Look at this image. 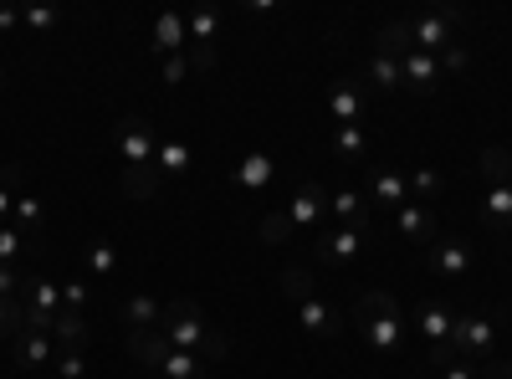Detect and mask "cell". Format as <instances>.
<instances>
[{"instance_id": "1", "label": "cell", "mask_w": 512, "mask_h": 379, "mask_svg": "<svg viewBox=\"0 0 512 379\" xmlns=\"http://www.w3.org/2000/svg\"><path fill=\"white\" fill-rule=\"evenodd\" d=\"M159 333L169 339V349H180V354H195L200 364L216 369L226 354H231V339L221 328H210L200 303L195 298H169L164 303V318H159Z\"/></svg>"}, {"instance_id": "2", "label": "cell", "mask_w": 512, "mask_h": 379, "mask_svg": "<svg viewBox=\"0 0 512 379\" xmlns=\"http://www.w3.org/2000/svg\"><path fill=\"white\" fill-rule=\"evenodd\" d=\"M374 241H379L374 226H333V231H318V236H313V262H323V267H349V262L364 257Z\"/></svg>"}, {"instance_id": "3", "label": "cell", "mask_w": 512, "mask_h": 379, "mask_svg": "<svg viewBox=\"0 0 512 379\" xmlns=\"http://www.w3.org/2000/svg\"><path fill=\"white\" fill-rule=\"evenodd\" d=\"M446 344H451L466 364H492L497 328H492V318H482V313H456V323H451V333H446Z\"/></svg>"}, {"instance_id": "4", "label": "cell", "mask_w": 512, "mask_h": 379, "mask_svg": "<svg viewBox=\"0 0 512 379\" xmlns=\"http://www.w3.org/2000/svg\"><path fill=\"white\" fill-rule=\"evenodd\" d=\"M456 26H461V6H441V11H431V16H410L415 52L441 57L446 47H456Z\"/></svg>"}, {"instance_id": "5", "label": "cell", "mask_w": 512, "mask_h": 379, "mask_svg": "<svg viewBox=\"0 0 512 379\" xmlns=\"http://www.w3.org/2000/svg\"><path fill=\"white\" fill-rule=\"evenodd\" d=\"M364 200H369V205H384V210H400V205L410 200L405 175L390 170V164H369V175H364Z\"/></svg>"}, {"instance_id": "6", "label": "cell", "mask_w": 512, "mask_h": 379, "mask_svg": "<svg viewBox=\"0 0 512 379\" xmlns=\"http://www.w3.org/2000/svg\"><path fill=\"white\" fill-rule=\"evenodd\" d=\"M282 210H287L292 231H313V226L328 216V190H323L318 180H308V185H297V195H292Z\"/></svg>"}, {"instance_id": "7", "label": "cell", "mask_w": 512, "mask_h": 379, "mask_svg": "<svg viewBox=\"0 0 512 379\" xmlns=\"http://www.w3.org/2000/svg\"><path fill=\"white\" fill-rule=\"evenodd\" d=\"M297 323H303L313 339H323V344H338V339L349 333V318L338 313V308H328V303H318V298L297 303Z\"/></svg>"}, {"instance_id": "8", "label": "cell", "mask_w": 512, "mask_h": 379, "mask_svg": "<svg viewBox=\"0 0 512 379\" xmlns=\"http://www.w3.org/2000/svg\"><path fill=\"white\" fill-rule=\"evenodd\" d=\"M118 154H123V164H154V149H159V139H154V129L144 118H123L118 123Z\"/></svg>"}, {"instance_id": "9", "label": "cell", "mask_w": 512, "mask_h": 379, "mask_svg": "<svg viewBox=\"0 0 512 379\" xmlns=\"http://www.w3.org/2000/svg\"><path fill=\"white\" fill-rule=\"evenodd\" d=\"M328 113L338 118V129H354V123H364L369 98L359 93V82H354V77H338L333 88H328Z\"/></svg>"}, {"instance_id": "10", "label": "cell", "mask_w": 512, "mask_h": 379, "mask_svg": "<svg viewBox=\"0 0 512 379\" xmlns=\"http://www.w3.org/2000/svg\"><path fill=\"white\" fill-rule=\"evenodd\" d=\"M466 267H472V246H466L461 236H436V246H431V277L436 282H456Z\"/></svg>"}, {"instance_id": "11", "label": "cell", "mask_w": 512, "mask_h": 379, "mask_svg": "<svg viewBox=\"0 0 512 379\" xmlns=\"http://www.w3.org/2000/svg\"><path fill=\"white\" fill-rule=\"evenodd\" d=\"M395 231H400L405 241L425 246V251H431L436 236H441V226H436V216H431V205H415V200H405V205L395 210Z\"/></svg>"}, {"instance_id": "12", "label": "cell", "mask_w": 512, "mask_h": 379, "mask_svg": "<svg viewBox=\"0 0 512 379\" xmlns=\"http://www.w3.org/2000/svg\"><path fill=\"white\" fill-rule=\"evenodd\" d=\"M354 333L374 354H400L405 349V323L400 318H359L354 313Z\"/></svg>"}, {"instance_id": "13", "label": "cell", "mask_w": 512, "mask_h": 379, "mask_svg": "<svg viewBox=\"0 0 512 379\" xmlns=\"http://www.w3.org/2000/svg\"><path fill=\"white\" fill-rule=\"evenodd\" d=\"M400 77H405V93L431 98V93L441 88V62L425 57V52H405V57H400Z\"/></svg>"}, {"instance_id": "14", "label": "cell", "mask_w": 512, "mask_h": 379, "mask_svg": "<svg viewBox=\"0 0 512 379\" xmlns=\"http://www.w3.org/2000/svg\"><path fill=\"white\" fill-rule=\"evenodd\" d=\"M123 349L134 354L149 374H159V364L169 359V339H164L159 328H128V333H123Z\"/></svg>"}, {"instance_id": "15", "label": "cell", "mask_w": 512, "mask_h": 379, "mask_svg": "<svg viewBox=\"0 0 512 379\" xmlns=\"http://www.w3.org/2000/svg\"><path fill=\"white\" fill-rule=\"evenodd\" d=\"M52 339H57L62 354H82V349L93 344V328H88V318H82L77 308H62V313L52 318Z\"/></svg>"}, {"instance_id": "16", "label": "cell", "mask_w": 512, "mask_h": 379, "mask_svg": "<svg viewBox=\"0 0 512 379\" xmlns=\"http://www.w3.org/2000/svg\"><path fill=\"white\" fill-rule=\"evenodd\" d=\"M11 226L21 231L26 251H41V241H47V210H41V200L21 195V200H16V216H11Z\"/></svg>"}, {"instance_id": "17", "label": "cell", "mask_w": 512, "mask_h": 379, "mask_svg": "<svg viewBox=\"0 0 512 379\" xmlns=\"http://www.w3.org/2000/svg\"><path fill=\"white\" fill-rule=\"evenodd\" d=\"M369 210H374V205H369L359 190H338V195H328V216H333L338 226H374Z\"/></svg>"}, {"instance_id": "18", "label": "cell", "mask_w": 512, "mask_h": 379, "mask_svg": "<svg viewBox=\"0 0 512 379\" xmlns=\"http://www.w3.org/2000/svg\"><path fill=\"white\" fill-rule=\"evenodd\" d=\"M52 349H57L52 333H16V364L21 369H47L52 364Z\"/></svg>"}, {"instance_id": "19", "label": "cell", "mask_w": 512, "mask_h": 379, "mask_svg": "<svg viewBox=\"0 0 512 379\" xmlns=\"http://www.w3.org/2000/svg\"><path fill=\"white\" fill-rule=\"evenodd\" d=\"M154 52H164V57H180V47H190V31H185V21L175 16V11H164L159 21H154V41H149Z\"/></svg>"}, {"instance_id": "20", "label": "cell", "mask_w": 512, "mask_h": 379, "mask_svg": "<svg viewBox=\"0 0 512 379\" xmlns=\"http://www.w3.org/2000/svg\"><path fill=\"white\" fill-rule=\"evenodd\" d=\"M118 190H123L128 200H154V195H159V170H154V164H123Z\"/></svg>"}, {"instance_id": "21", "label": "cell", "mask_w": 512, "mask_h": 379, "mask_svg": "<svg viewBox=\"0 0 512 379\" xmlns=\"http://www.w3.org/2000/svg\"><path fill=\"white\" fill-rule=\"evenodd\" d=\"M415 323H420V333H425L431 344H446V333H451V323H456V308H446V303H420Z\"/></svg>"}, {"instance_id": "22", "label": "cell", "mask_w": 512, "mask_h": 379, "mask_svg": "<svg viewBox=\"0 0 512 379\" xmlns=\"http://www.w3.org/2000/svg\"><path fill=\"white\" fill-rule=\"evenodd\" d=\"M482 226H487L492 236H502V231L512 226V190H507V185L487 190V200H482Z\"/></svg>"}, {"instance_id": "23", "label": "cell", "mask_w": 512, "mask_h": 379, "mask_svg": "<svg viewBox=\"0 0 512 379\" xmlns=\"http://www.w3.org/2000/svg\"><path fill=\"white\" fill-rule=\"evenodd\" d=\"M405 190L415 195V205H431V200H441V195H446V175H441V170H431V164H420V170H410V175H405Z\"/></svg>"}, {"instance_id": "24", "label": "cell", "mask_w": 512, "mask_h": 379, "mask_svg": "<svg viewBox=\"0 0 512 379\" xmlns=\"http://www.w3.org/2000/svg\"><path fill=\"white\" fill-rule=\"evenodd\" d=\"M21 298H26V308H36V313H62V287H52L47 277H26V287H21Z\"/></svg>"}, {"instance_id": "25", "label": "cell", "mask_w": 512, "mask_h": 379, "mask_svg": "<svg viewBox=\"0 0 512 379\" xmlns=\"http://www.w3.org/2000/svg\"><path fill=\"white\" fill-rule=\"evenodd\" d=\"M118 318H123V328H159V318H164V303H154V298H128L123 308H118Z\"/></svg>"}, {"instance_id": "26", "label": "cell", "mask_w": 512, "mask_h": 379, "mask_svg": "<svg viewBox=\"0 0 512 379\" xmlns=\"http://www.w3.org/2000/svg\"><path fill=\"white\" fill-rule=\"evenodd\" d=\"M333 154H338V164H364L369 159V134L359 129V123L354 129H338L333 134Z\"/></svg>"}, {"instance_id": "27", "label": "cell", "mask_w": 512, "mask_h": 379, "mask_svg": "<svg viewBox=\"0 0 512 379\" xmlns=\"http://www.w3.org/2000/svg\"><path fill=\"white\" fill-rule=\"evenodd\" d=\"M374 47H379V57H405V52H415V41H410V21H390V26H379Z\"/></svg>"}, {"instance_id": "28", "label": "cell", "mask_w": 512, "mask_h": 379, "mask_svg": "<svg viewBox=\"0 0 512 379\" xmlns=\"http://www.w3.org/2000/svg\"><path fill=\"white\" fill-rule=\"evenodd\" d=\"M354 313L359 318H400V298H395V292H384V287H369V292H359Z\"/></svg>"}, {"instance_id": "29", "label": "cell", "mask_w": 512, "mask_h": 379, "mask_svg": "<svg viewBox=\"0 0 512 379\" xmlns=\"http://www.w3.org/2000/svg\"><path fill=\"white\" fill-rule=\"evenodd\" d=\"M482 180H487V190H497V185L512 180V154L502 144H487L482 149Z\"/></svg>"}, {"instance_id": "30", "label": "cell", "mask_w": 512, "mask_h": 379, "mask_svg": "<svg viewBox=\"0 0 512 379\" xmlns=\"http://www.w3.org/2000/svg\"><path fill=\"white\" fill-rule=\"evenodd\" d=\"M154 170H159V175H185V170H190V144L164 139V144L154 149Z\"/></svg>"}, {"instance_id": "31", "label": "cell", "mask_w": 512, "mask_h": 379, "mask_svg": "<svg viewBox=\"0 0 512 379\" xmlns=\"http://www.w3.org/2000/svg\"><path fill=\"white\" fill-rule=\"evenodd\" d=\"M364 77L374 82L379 93H400V88H405V77H400V57H379V52H374V62H369V72H364Z\"/></svg>"}, {"instance_id": "32", "label": "cell", "mask_w": 512, "mask_h": 379, "mask_svg": "<svg viewBox=\"0 0 512 379\" xmlns=\"http://www.w3.org/2000/svg\"><path fill=\"white\" fill-rule=\"evenodd\" d=\"M164 379H210V364H200L195 354H180V349H169V359L159 364Z\"/></svg>"}, {"instance_id": "33", "label": "cell", "mask_w": 512, "mask_h": 379, "mask_svg": "<svg viewBox=\"0 0 512 379\" xmlns=\"http://www.w3.org/2000/svg\"><path fill=\"white\" fill-rule=\"evenodd\" d=\"M277 282H282V298H287L292 308L313 298V272H308V267H282V277H277Z\"/></svg>"}, {"instance_id": "34", "label": "cell", "mask_w": 512, "mask_h": 379, "mask_svg": "<svg viewBox=\"0 0 512 379\" xmlns=\"http://www.w3.org/2000/svg\"><path fill=\"white\" fill-rule=\"evenodd\" d=\"M82 262H88L93 277H118V251L108 241H93L88 251H82Z\"/></svg>"}, {"instance_id": "35", "label": "cell", "mask_w": 512, "mask_h": 379, "mask_svg": "<svg viewBox=\"0 0 512 379\" xmlns=\"http://www.w3.org/2000/svg\"><path fill=\"white\" fill-rule=\"evenodd\" d=\"M216 26H221V11H216V6H195L190 21H185L190 41H216Z\"/></svg>"}, {"instance_id": "36", "label": "cell", "mask_w": 512, "mask_h": 379, "mask_svg": "<svg viewBox=\"0 0 512 379\" xmlns=\"http://www.w3.org/2000/svg\"><path fill=\"white\" fill-rule=\"evenodd\" d=\"M236 180H241L246 190H262V185L272 180V159H267V154H251V159H241V170H236Z\"/></svg>"}, {"instance_id": "37", "label": "cell", "mask_w": 512, "mask_h": 379, "mask_svg": "<svg viewBox=\"0 0 512 379\" xmlns=\"http://www.w3.org/2000/svg\"><path fill=\"white\" fill-rule=\"evenodd\" d=\"M256 236H262L267 246H282V241H292L297 231H292V221H287V210H272V216H262V226H256Z\"/></svg>"}, {"instance_id": "38", "label": "cell", "mask_w": 512, "mask_h": 379, "mask_svg": "<svg viewBox=\"0 0 512 379\" xmlns=\"http://www.w3.org/2000/svg\"><path fill=\"white\" fill-rule=\"evenodd\" d=\"M195 72H210L216 67V41H190V57H185Z\"/></svg>"}, {"instance_id": "39", "label": "cell", "mask_w": 512, "mask_h": 379, "mask_svg": "<svg viewBox=\"0 0 512 379\" xmlns=\"http://www.w3.org/2000/svg\"><path fill=\"white\" fill-rule=\"evenodd\" d=\"M21 246H26V241H21V231H16V226H0V267H11Z\"/></svg>"}, {"instance_id": "40", "label": "cell", "mask_w": 512, "mask_h": 379, "mask_svg": "<svg viewBox=\"0 0 512 379\" xmlns=\"http://www.w3.org/2000/svg\"><path fill=\"white\" fill-rule=\"evenodd\" d=\"M21 287H26V277H21L16 267H0V303H16Z\"/></svg>"}, {"instance_id": "41", "label": "cell", "mask_w": 512, "mask_h": 379, "mask_svg": "<svg viewBox=\"0 0 512 379\" xmlns=\"http://www.w3.org/2000/svg\"><path fill=\"white\" fill-rule=\"evenodd\" d=\"M21 21H26L31 31H52V26L62 21V11H57V6H36V11H26Z\"/></svg>"}, {"instance_id": "42", "label": "cell", "mask_w": 512, "mask_h": 379, "mask_svg": "<svg viewBox=\"0 0 512 379\" xmlns=\"http://www.w3.org/2000/svg\"><path fill=\"white\" fill-rule=\"evenodd\" d=\"M52 374H62V379H88V359H82V354H62Z\"/></svg>"}, {"instance_id": "43", "label": "cell", "mask_w": 512, "mask_h": 379, "mask_svg": "<svg viewBox=\"0 0 512 379\" xmlns=\"http://www.w3.org/2000/svg\"><path fill=\"white\" fill-rule=\"evenodd\" d=\"M436 62H441V77H446V72H466V62H472V57H466V47L456 41V47H446Z\"/></svg>"}, {"instance_id": "44", "label": "cell", "mask_w": 512, "mask_h": 379, "mask_svg": "<svg viewBox=\"0 0 512 379\" xmlns=\"http://www.w3.org/2000/svg\"><path fill=\"white\" fill-rule=\"evenodd\" d=\"M82 303H88V282H67L62 287V308H77L82 313Z\"/></svg>"}, {"instance_id": "45", "label": "cell", "mask_w": 512, "mask_h": 379, "mask_svg": "<svg viewBox=\"0 0 512 379\" xmlns=\"http://www.w3.org/2000/svg\"><path fill=\"white\" fill-rule=\"evenodd\" d=\"M451 364H461V354L451 344H431V369H451Z\"/></svg>"}, {"instance_id": "46", "label": "cell", "mask_w": 512, "mask_h": 379, "mask_svg": "<svg viewBox=\"0 0 512 379\" xmlns=\"http://www.w3.org/2000/svg\"><path fill=\"white\" fill-rule=\"evenodd\" d=\"M185 72H190L185 57H164V82H185Z\"/></svg>"}, {"instance_id": "47", "label": "cell", "mask_w": 512, "mask_h": 379, "mask_svg": "<svg viewBox=\"0 0 512 379\" xmlns=\"http://www.w3.org/2000/svg\"><path fill=\"white\" fill-rule=\"evenodd\" d=\"M477 379H512V364H507V359H502V364H497V359H492V364H477Z\"/></svg>"}, {"instance_id": "48", "label": "cell", "mask_w": 512, "mask_h": 379, "mask_svg": "<svg viewBox=\"0 0 512 379\" xmlns=\"http://www.w3.org/2000/svg\"><path fill=\"white\" fill-rule=\"evenodd\" d=\"M11 190H16V185H0V226H11V216H16V200H11Z\"/></svg>"}, {"instance_id": "49", "label": "cell", "mask_w": 512, "mask_h": 379, "mask_svg": "<svg viewBox=\"0 0 512 379\" xmlns=\"http://www.w3.org/2000/svg\"><path fill=\"white\" fill-rule=\"evenodd\" d=\"M441 379H477V364H451V369H441Z\"/></svg>"}, {"instance_id": "50", "label": "cell", "mask_w": 512, "mask_h": 379, "mask_svg": "<svg viewBox=\"0 0 512 379\" xmlns=\"http://www.w3.org/2000/svg\"><path fill=\"white\" fill-rule=\"evenodd\" d=\"M0 339H16V323H11V303H0Z\"/></svg>"}, {"instance_id": "51", "label": "cell", "mask_w": 512, "mask_h": 379, "mask_svg": "<svg viewBox=\"0 0 512 379\" xmlns=\"http://www.w3.org/2000/svg\"><path fill=\"white\" fill-rule=\"evenodd\" d=\"M21 26V16L16 11H6V6H0V31H16Z\"/></svg>"}, {"instance_id": "52", "label": "cell", "mask_w": 512, "mask_h": 379, "mask_svg": "<svg viewBox=\"0 0 512 379\" xmlns=\"http://www.w3.org/2000/svg\"><path fill=\"white\" fill-rule=\"evenodd\" d=\"M502 241H507V246H512V226H507V231H502Z\"/></svg>"}, {"instance_id": "53", "label": "cell", "mask_w": 512, "mask_h": 379, "mask_svg": "<svg viewBox=\"0 0 512 379\" xmlns=\"http://www.w3.org/2000/svg\"><path fill=\"white\" fill-rule=\"evenodd\" d=\"M0 88H6V67H0Z\"/></svg>"}, {"instance_id": "54", "label": "cell", "mask_w": 512, "mask_h": 379, "mask_svg": "<svg viewBox=\"0 0 512 379\" xmlns=\"http://www.w3.org/2000/svg\"><path fill=\"white\" fill-rule=\"evenodd\" d=\"M47 379H62V374H47Z\"/></svg>"}, {"instance_id": "55", "label": "cell", "mask_w": 512, "mask_h": 379, "mask_svg": "<svg viewBox=\"0 0 512 379\" xmlns=\"http://www.w3.org/2000/svg\"><path fill=\"white\" fill-rule=\"evenodd\" d=\"M507 190H512V180H507Z\"/></svg>"}, {"instance_id": "56", "label": "cell", "mask_w": 512, "mask_h": 379, "mask_svg": "<svg viewBox=\"0 0 512 379\" xmlns=\"http://www.w3.org/2000/svg\"><path fill=\"white\" fill-rule=\"evenodd\" d=\"M0 164H6V159H0Z\"/></svg>"}]
</instances>
